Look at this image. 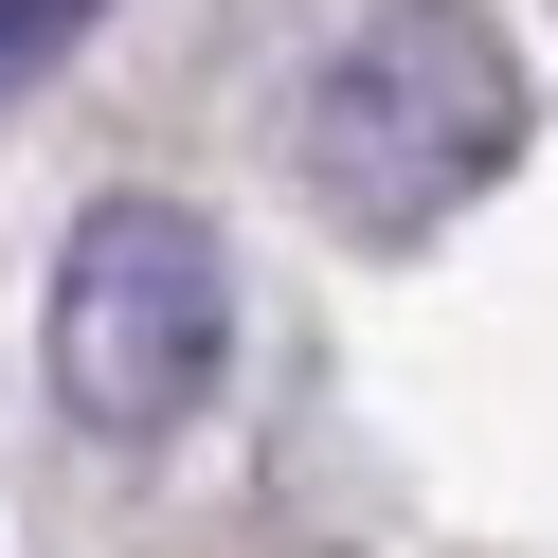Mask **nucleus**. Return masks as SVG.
Returning <instances> with one entry per match:
<instances>
[{
	"label": "nucleus",
	"mask_w": 558,
	"mask_h": 558,
	"mask_svg": "<svg viewBox=\"0 0 558 558\" xmlns=\"http://www.w3.org/2000/svg\"><path fill=\"white\" fill-rule=\"evenodd\" d=\"M505 145H522V54L469 0H378L361 37L306 73V109H289V162H306V198H325L342 234L469 217V198L505 181Z\"/></svg>",
	"instance_id": "obj_1"
},
{
	"label": "nucleus",
	"mask_w": 558,
	"mask_h": 558,
	"mask_svg": "<svg viewBox=\"0 0 558 558\" xmlns=\"http://www.w3.org/2000/svg\"><path fill=\"white\" fill-rule=\"evenodd\" d=\"M234 361V253L181 198H90L54 253V397L90 433H181Z\"/></svg>",
	"instance_id": "obj_2"
},
{
	"label": "nucleus",
	"mask_w": 558,
	"mask_h": 558,
	"mask_svg": "<svg viewBox=\"0 0 558 558\" xmlns=\"http://www.w3.org/2000/svg\"><path fill=\"white\" fill-rule=\"evenodd\" d=\"M73 37H90V0H0V90H37Z\"/></svg>",
	"instance_id": "obj_3"
}]
</instances>
